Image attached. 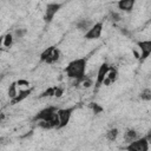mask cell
I'll return each mask as SVG.
<instances>
[{"label": "cell", "instance_id": "cell-22", "mask_svg": "<svg viewBox=\"0 0 151 151\" xmlns=\"http://www.w3.org/2000/svg\"><path fill=\"white\" fill-rule=\"evenodd\" d=\"M110 18H111V20H112V21H120V20H122L120 14H119V13H117V12H111Z\"/></svg>", "mask_w": 151, "mask_h": 151}, {"label": "cell", "instance_id": "cell-6", "mask_svg": "<svg viewBox=\"0 0 151 151\" xmlns=\"http://www.w3.org/2000/svg\"><path fill=\"white\" fill-rule=\"evenodd\" d=\"M138 47L140 50V57H139V59L140 60L146 59L150 55V53H151V41L150 40L139 41L138 42Z\"/></svg>", "mask_w": 151, "mask_h": 151}, {"label": "cell", "instance_id": "cell-7", "mask_svg": "<svg viewBox=\"0 0 151 151\" xmlns=\"http://www.w3.org/2000/svg\"><path fill=\"white\" fill-rule=\"evenodd\" d=\"M60 7H61L60 4H48L46 7V11H45V17H44L45 20L47 22H50L53 19V17L57 14V12L60 9Z\"/></svg>", "mask_w": 151, "mask_h": 151}, {"label": "cell", "instance_id": "cell-12", "mask_svg": "<svg viewBox=\"0 0 151 151\" xmlns=\"http://www.w3.org/2000/svg\"><path fill=\"white\" fill-rule=\"evenodd\" d=\"M17 94H18V85H17V83H12V84L8 86L7 96L9 97V99H13Z\"/></svg>", "mask_w": 151, "mask_h": 151}, {"label": "cell", "instance_id": "cell-25", "mask_svg": "<svg viewBox=\"0 0 151 151\" xmlns=\"http://www.w3.org/2000/svg\"><path fill=\"white\" fill-rule=\"evenodd\" d=\"M26 33V31L25 29H17L15 31V37L17 38H22V35Z\"/></svg>", "mask_w": 151, "mask_h": 151}, {"label": "cell", "instance_id": "cell-10", "mask_svg": "<svg viewBox=\"0 0 151 151\" xmlns=\"http://www.w3.org/2000/svg\"><path fill=\"white\" fill-rule=\"evenodd\" d=\"M134 1L136 0H119L118 1V7L122 11L130 12V11H132V8L134 6Z\"/></svg>", "mask_w": 151, "mask_h": 151}, {"label": "cell", "instance_id": "cell-21", "mask_svg": "<svg viewBox=\"0 0 151 151\" xmlns=\"http://www.w3.org/2000/svg\"><path fill=\"white\" fill-rule=\"evenodd\" d=\"M142 99L147 100V101L151 99V90H150V88H145V90L142 92Z\"/></svg>", "mask_w": 151, "mask_h": 151}, {"label": "cell", "instance_id": "cell-19", "mask_svg": "<svg viewBox=\"0 0 151 151\" xmlns=\"http://www.w3.org/2000/svg\"><path fill=\"white\" fill-rule=\"evenodd\" d=\"M17 85L19 86V90H24L22 87H26V88L29 87V83H28L27 80H25V79H19V80L17 81Z\"/></svg>", "mask_w": 151, "mask_h": 151}, {"label": "cell", "instance_id": "cell-4", "mask_svg": "<svg viewBox=\"0 0 151 151\" xmlns=\"http://www.w3.org/2000/svg\"><path fill=\"white\" fill-rule=\"evenodd\" d=\"M57 111H58V109H57L55 106H48V107L41 110V111L33 118V120H34V122H37V120H48Z\"/></svg>", "mask_w": 151, "mask_h": 151}, {"label": "cell", "instance_id": "cell-8", "mask_svg": "<svg viewBox=\"0 0 151 151\" xmlns=\"http://www.w3.org/2000/svg\"><path fill=\"white\" fill-rule=\"evenodd\" d=\"M109 68H110V66H109L106 63H104L103 65H100V67H99V70H98V72H97V83H96V87H97V88L101 85L104 78L106 77V73H107Z\"/></svg>", "mask_w": 151, "mask_h": 151}, {"label": "cell", "instance_id": "cell-11", "mask_svg": "<svg viewBox=\"0 0 151 151\" xmlns=\"http://www.w3.org/2000/svg\"><path fill=\"white\" fill-rule=\"evenodd\" d=\"M59 57H60V52H59V50H58V48H55V47H53V50H52V52H51V54H50L48 59L46 60V63H47V64L55 63V61L59 59Z\"/></svg>", "mask_w": 151, "mask_h": 151}, {"label": "cell", "instance_id": "cell-17", "mask_svg": "<svg viewBox=\"0 0 151 151\" xmlns=\"http://www.w3.org/2000/svg\"><path fill=\"white\" fill-rule=\"evenodd\" d=\"M117 136H118V130H117L116 127L109 130L107 133H106V138H107L109 140H111V142H113V140L117 138Z\"/></svg>", "mask_w": 151, "mask_h": 151}, {"label": "cell", "instance_id": "cell-18", "mask_svg": "<svg viewBox=\"0 0 151 151\" xmlns=\"http://www.w3.org/2000/svg\"><path fill=\"white\" fill-rule=\"evenodd\" d=\"M52 50H53V46H51V47H47L42 53H41V55H40V58H41V60L42 61H46L47 59H48V57H50V54H51V52H52Z\"/></svg>", "mask_w": 151, "mask_h": 151}, {"label": "cell", "instance_id": "cell-15", "mask_svg": "<svg viewBox=\"0 0 151 151\" xmlns=\"http://www.w3.org/2000/svg\"><path fill=\"white\" fill-rule=\"evenodd\" d=\"M117 76H118L117 70H116V68H113V67H110V68H109V71H107V73H106V78H107V79H110V81H111V83H113V81L117 79Z\"/></svg>", "mask_w": 151, "mask_h": 151}, {"label": "cell", "instance_id": "cell-2", "mask_svg": "<svg viewBox=\"0 0 151 151\" xmlns=\"http://www.w3.org/2000/svg\"><path fill=\"white\" fill-rule=\"evenodd\" d=\"M126 149L131 150V151H147L149 150V142H147L146 137L134 139L131 142V144Z\"/></svg>", "mask_w": 151, "mask_h": 151}, {"label": "cell", "instance_id": "cell-27", "mask_svg": "<svg viewBox=\"0 0 151 151\" xmlns=\"http://www.w3.org/2000/svg\"><path fill=\"white\" fill-rule=\"evenodd\" d=\"M5 119V114L4 113H0V122H2Z\"/></svg>", "mask_w": 151, "mask_h": 151}, {"label": "cell", "instance_id": "cell-26", "mask_svg": "<svg viewBox=\"0 0 151 151\" xmlns=\"http://www.w3.org/2000/svg\"><path fill=\"white\" fill-rule=\"evenodd\" d=\"M2 40H4V35H0V50H1V46H2Z\"/></svg>", "mask_w": 151, "mask_h": 151}, {"label": "cell", "instance_id": "cell-23", "mask_svg": "<svg viewBox=\"0 0 151 151\" xmlns=\"http://www.w3.org/2000/svg\"><path fill=\"white\" fill-rule=\"evenodd\" d=\"M91 109L93 110V112L97 114V113H100L101 111H103V107H100L98 104H96V103H92L91 104Z\"/></svg>", "mask_w": 151, "mask_h": 151}, {"label": "cell", "instance_id": "cell-3", "mask_svg": "<svg viewBox=\"0 0 151 151\" xmlns=\"http://www.w3.org/2000/svg\"><path fill=\"white\" fill-rule=\"evenodd\" d=\"M72 111H73L72 107H70V109H60V110L57 111L58 117H59V126H58V129H61V127L67 125V123L70 122Z\"/></svg>", "mask_w": 151, "mask_h": 151}, {"label": "cell", "instance_id": "cell-16", "mask_svg": "<svg viewBox=\"0 0 151 151\" xmlns=\"http://www.w3.org/2000/svg\"><path fill=\"white\" fill-rule=\"evenodd\" d=\"M90 26H91V21H90V20H87V19L80 20V21L77 24L78 29H81V31H84V29H88V28H90Z\"/></svg>", "mask_w": 151, "mask_h": 151}, {"label": "cell", "instance_id": "cell-13", "mask_svg": "<svg viewBox=\"0 0 151 151\" xmlns=\"http://www.w3.org/2000/svg\"><path fill=\"white\" fill-rule=\"evenodd\" d=\"M125 142H127V143H131L132 140H134V139H137V132L134 131V130H127L126 132H125Z\"/></svg>", "mask_w": 151, "mask_h": 151}, {"label": "cell", "instance_id": "cell-14", "mask_svg": "<svg viewBox=\"0 0 151 151\" xmlns=\"http://www.w3.org/2000/svg\"><path fill=\"white\" fill-rule=\"evenodd\" d=\"M12 44H13V35L11 33L5 34L4 35V40H2V46H5V47L8 48V47L12 46Z\"/></svg>", "mask_w": 151, "mask_h": 151}, {"label": "cell", "instance_id": "cell-9", "mask_svg": "<svg viewBox=\"0 0 151 151\" xmlns=\"http://www.w3.org/2000/svg\"><path fill=\"white\" fill-rule=\"evenodd\" d=\"M31 92H32V90L31 88H26V90H19V92H18V94L12 99V104H18L19 101H21V100H24L25 98H27L29 94H31Z\"/></svg>", "mask_w": 151, "mask_h": 151}, {"label": "cell", "instance_id": "cell-5", "mask_svg": "<svg viewBox=\"0 0 151 151\" xmlns=\"http://www.w3.org/2000/svg\"><path fill=\"white\" fill-rule=\"evenodd\" d=\"M101 31H103V24L101 22H97V24L92 25L87 29V32L85 33V38L86 39H97V38L100 37Z\"/></svg>", "mask_w": 151, "mask_h": 151}, {"label": "cell", "instance_id": "cell-1", "mask_svg": "<svg viewBox=\"0 0 151 151\" xmlns=\"http://www.w3.org/2000/svg\"><path fill=\"white\" fill-rule=\"evenodd\" d=\"M85 68H86V60L85 59H76L71 61L66 67V74L71 79H81L85 77Z\"/></svg>", "mask_w": 151, "mask_h": 151}, {"label": "cell", "instance_id": "cell-20", "mask_svg": "<svg viewBox=\"0 0 151 151\" xmlns=\"http://www.w3.org/2000/svg\"><path fill=\"white\" fill-rule=\"evenodd\" d=\"M52 96H54V87H48L47 90H45V91L41 93L40 97L46 98V97H52Z\"/></svg>", "mask_w": 151, "mask_h": 151}, {"label": "cell", "instance_id": "cell-24", "mask_svg": "<svg viewBox=\"0 0 151 151\" xmlns=\"http://www.w3.org/2000/svg\"><path fill=\"white\" fill-rule=\"evenodd\" d=\"M61 96H63V88H60V87H54V97L59 98V97H61Z\"/></svg>", "mask_w": 151, "mask_h": 151}]
</instances>
